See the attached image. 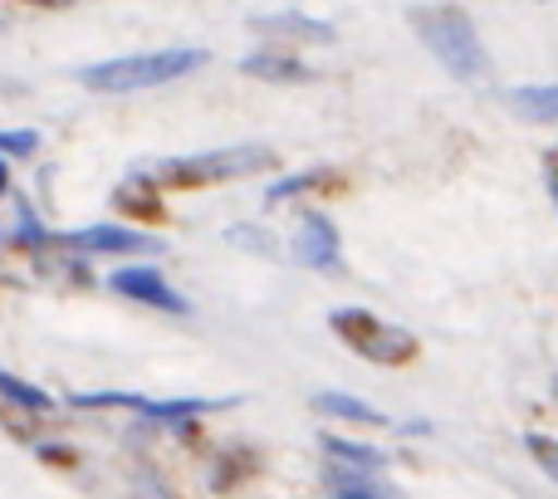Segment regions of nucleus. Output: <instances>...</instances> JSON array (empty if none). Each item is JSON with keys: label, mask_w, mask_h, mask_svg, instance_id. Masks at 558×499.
Listing matches in <instances>:
<instances>
[{"label": "nucleus", "mask_w": 558, "mask_h": 499, "mask_svg": "<svg viewBox=\"0 0 558 499\" xmlns=\"http://www.w3.org/2000/svg\"><path fill=\"white\" fill-rule=\"evenodd\" d=\"M206 64V49H147V54H123L104 59V64H84L78 84L94 94H143V88L172 84Z\"/></svg>", "instance_id": "nucleus-1"}, {"label": "nucleus", "mask_w": 558, "mask_h": 499, "mask_svg": "<svg viewBox=\"0 0 558 499\" xmlns=\"http://www.w3.org/2000/svg\"><path fill=\"white\" fill-rule=\"evenodd\" d=\"M412 25H416V35H422V45L432 49L436 59H441V69H451V74H456V78H465V84L485 78L490 59H485L481 35H475L471 15H465L461 5H432V10H416Z\"/></svg>", "instance_id": "nucleus-2"}, {"label": "nucleus", "mask_w": 558, "mask_h": 499, "mask_svg": "<svg viewBox=\"0 0 558 499\" xmlns=\"http://www.w3.org/2000/svg\"><path fill=\"white\" fill-rule=\"evenodd\" d=\"M275 153L265 143H245V147H216V153H196V157H177V162L157 167V182L167 186H216V182H235V177H255L270 172Z\"/></svg>", "instance_id": "nucleus-3"}, {"label": "nucleus", "mask_w": 558, "mask_h": 499, "mask_svg": "<svg viewBox=\"0 0 558 499\" xmlns=\"http://www.w3.org/2000/svg\"><path fill=\"white\" fill-rule=\"evenodd\" d=\"M328 324H333V333L343 338L348 348H357L363 357H373V363H383V367H402L416 357V338L383 324V318L367 314V308H333Z\"/></svg>", "instance_id": "nucleus-4"}, {"label": "nucleus", "mask_w": 558, "mask_h": 499, "mask_svg": "<svg viewBox=\"0 0 558 499\" xmlns=\"http://www.w3.org/2000/svg\"><path fill=\"white\" fill-rule=\"evenodd\" d=\"M108 284L118 289L123 299H137V304H153V308H167V314H192V304H186L182 294H177L172 284H167L157 269H147V265H128V269H118Z\"/></svg>", "instance_id": "nucleus-5"}, {"label": "nucleus", "mask_w": 558, "mask_h": 499, "mask_svg": "<svg viewBox=\"0 0 558 499\" xmlns=\"http://www.w3.org/2000/svg\"><path fill=\"white\" fill-rule=\"evenodd\" d=\"M289 249H294V259L304 269H338V259H343V255H338V249H343V245H338V226L328 221L324 211H304L299 235H294V245H289Z\"/></svg>", "instance_id": "nucleus-6"}, {"label": "nucleus", "mask_w": 558, "mask_h": 499, "mask_svg": "<svg viewBox=\"0 0 558 499\" xmlns=\"http://www.w3.org/2000/svg\"><path fill=\"white\" fill-rule=\"evenodd\" d=\"M64 245L94 249V255H157V249H162L157 235H143V231H133V226H88V231L64 235Z\"/></svg>", "instance_id": "nucleus-7"}, {"label": "nucleus", "mask_w": 558, "mask_h": 499, "mask_svg": "<svg viewBox=\"0 0 558 499\" xmlns=\"http://www.w3.org/2000/svg\"><path fill=\"white\" fill-rule=\"evenodd\" d=\"M241 69L251 78H270V84H304V78H314V69L294 49H260V54L241 59Z\"/></svg>", "instance_id": "nucleus-8"}, {"label": "nucleus", "mask_w": 558, "mask_h": 499, "mask_svg": "<svg viewBox=\"0 0 558 499\" xmlns=\"http://www.w3.org/2000/svg\"><path fill=\"white\" fill-rule=\"evenodd\" d=\"M328 495L333 499H402L383 475H367V471H348V465H328L324 475Z\"/></svg>", "instance_id": "nucleus-9"}, {"label": "nucleus", "mask_w": 558, "mask_h": 499, "mask_svg": "<svg viewBox=\"0 0 558 499\" xmlns=\"http://www.w3.org/2000/svg\"><path fill=\"white\" fill-rule=\"evenodd\" d=\"M505 108L530 123H554L558 118V88L554 84H530V88H505Z\"/></svg>", "instance_id": "nucleus-10"}, {"label": "nucleus", "mask_w": 558, "mask_h": 499, "mask_svg": "<svg viewBox=\"0 0 558 499\" xmlns=\"http://www.w3.org/2000/svg\"><path fill=\"white\" fill-rule=\"evenodd\" d=\"M260 35H279V39H333V25L314 15H299V10H284V15H260L251 20Z\"/></svg>", "instance_id": "nucleus-11"}, {"label": "nucleus", "mask_w": 558, "mask_h": 499, "mask_svg": "<svg viewBox=\"0 0 558 499\" xmlns=\"http://www.w3.org/2000/svg\"><path fill=\"white\" fill-rule=\"evenodd\" d=\"M324 451L333 465H348V471H367V475H383V451L373 446H357V441H343V436H324Z\"/></svg>", "instance_id": "nucleus-12"}, {"label": "nucleus", "mask_w": 558, "mask_h": 499, "mask_svg": "<svg viewBox=\"0 0 558 499\" xmlns=\"http://www.w3.org/2000/svg\"><path fill=\"white\" fill-rule=\"evenodd\" d=\"M314 406L324 416H343V422H357V426H387V416L377 412V406L357 402V397H348V392H318Z\"/></svg>", "instance_id": "nucleus-13"}, {"label": "nucleus", "mask_w": 558, "mask_h": 499, "mask_svg": "<svg viewBox=\"0 0 558 499\" xmlns=\"http://www.w3.org/2000/svg\"><path fill=\"white\" fill-rule=\"evenodd\" d=\"M113 202L123 206L128 216H137V221H162V216H167V206L157 202V192H153V182H147V177H137V182L118 186Z\"/></svg>", "instance_id": "nucleus-14"}, {"label": "nucleus", "mask_w": 558, "mask_h": 499, "mask_svg": "<svg viewBox=\"0 0 558 499\" xmlns=\"http://www.w3.org/2000/svg\"><path fill=\"white\" fill-rule=\"evenodd\" d=\"M0 402L5 406H20V412H29V416H39V412H49V392H39L35 382H20V377H10V373H0Z\"/></svg>", "instance_id": "nucleus-15"}, {"label": "nucleus", "mask_w": 558, "mask_h": 499, "mask_svg": "<svg viewBox=\"0 0 558 499\" xmlns=\"http://www.w3.org/2000/svg\"><path fill=\"white\" fill-rule=\"evenodd\" d=\"M324 182H333V172H324V167H308V172H299V177H284V182H275L270 192H265V202H289V196H304V192H314V186H324Z\"/></svg>", "instance_id": "nucleus-16"}, {"label": "nucleus", "mask_w": 558, "mask_h": 499, "mask_svg": "<svg viewBox=\"0 0 558 499\" xmlns=\"http://www.w3.org/2000/svg\"><path fill=\"white\" fill-rule=\"evenodd\" d=\"M39 147V137L29 133V127H20V133H0V153H10V157H29Z\"/></svg>", "instance_id": "nucleus-17"}, {"label": "nucleus", "mask_w": 558, "mask_h": 499, "mask_svg": "<svg viewBox=\"0 0 558 499\" xmlns=\"http://www.w3.org/2000/svg\"><path fill=\"white\" fill-rule=\"evenodd\" d=\"M530 451L539 455V465H544V471H549V475H558V461H554V441H544V436H530Z\"/></svg>", "instance_id": "nucleus-18"}, {"label": "nucleus", "mask_w": 558, "mask_h": 499, "mask_svg": "<svg viewBox=\"0 0 558 499\" xmlns=\"http://www.w3.org/2000/svg\"><path fill=\"white\" fill-rule=\"evenodd\" d=\"M20 5H39V10H64V5H74V0H20Z\"/></svg>", "instance_id": "nucleus-19"}, {"label": "nucleus", "mask_w": 558, "mask_h": 499, "mask_svg": "<svg viewBox=\"0 0 558 499\" xmlns=\"http://www.w3.org/2000/svg\"><path fill=\"white\" fill-rule=\"evenodd\" d=\"M39 455H45V461H74V455L59 451V446H39Z\"/></svg>", "instance_id": "nucleus-20"}, {"label": "nucleus", "mask_w": 558, "mask_h": 499, "mask_svg": "<svg viewBox=\"0 0 558 499\" xmlns=\"http://www.w3.org/2000/svg\"><path fill=\"white\" fill-rule=\"evenodd\" d=\"M0 192H10V167H5V157H0Z\"/></svg>", "instance_id": "nucleus-21"}]
</instances>
